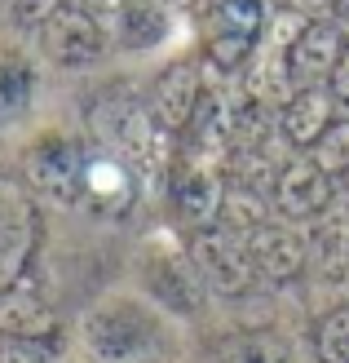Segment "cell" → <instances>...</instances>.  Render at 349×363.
<instances>
[{"instance_id":"6da1fadb","label":"cell","mask_w":349,"mask_h":363,"mask_svg":"<svg viewBox=\"0 0 349 363\" xmlns=\"http://www.w3.org/2000/svg\"><path fill=\"white\" fill-rule=\"evenodd\" d=\"M84 346L98 363H151L168 350L164 319L137 297L98 301L84 319Z\"/></svg>"},{"instance_id":"7a4b0ae2","label":"cell","mask_w":349,"mask_h":363,"mask_svg":"<svg viewBox=\"0 0 349 363\" xmlns=\"http://www.w3.org/2000/svg\"><path fill=\"white\" fill-rule=\"evenodd\" d=\"M88 129H93L98 147L115 151L137 173L159 164L164 133L155 129L151 111H146V94H133V89H124V84L102 89V94L88 102Z\"/></svg>"},{"instance_id":"3957f363","label":"cell","mask_w":349,"mask_h":363,"mask_svg":"<svg viewBox=\"0 0 349 363\" xmlns=\"http://www.w3.org/2000/svg\"><path fill=\"white\" fill-rule=\"evenodd\" d=\"M23 177L0 173V297L23 288L45 244V217Z\"/></svg>"},{"instance_id":"277c9868","label":"cell","mask_w":349,"mask_h":363,"mask_svg":"<svg viewBox=\"0 0 349 363\" xmlns=\"http://www.w3.org/2000/svg\"><path fill=\"white\" fill-rule=\"evenodd\" d=\"M88 142L71 133H40L23 151V182L58 208H84Z\"/></svg>"},{"instance_id":"5b68a950","label":"cell","mask_w":349,"mask_h":363,"mask_svg":"<svg viewBox=\"0 0 349 363\" xmlns=\"http://www.w3.org/2000/svg\"><path fill=\"white\" fill-rule=\"evenodd\" d=\"M186 257L199 270V279H204L208 293L230 297V301L234 297H248L252 288H256V279H261V275H256V266H252V252L244 244V235L230 230L226 222L195 230Z\"/></svg>"},{"instance_id":"8992f818","label":"cell","mask_w":349,"mask_h":363,"mask_svg":"<svg viewBox=\"0 0 349 363\" xmlns=\"http://www.w3.org/2000/svg\"><path fill=\"white\" fill-rule=\"evenodd\" d=\"M40 53L62 67V71H84V67H98L106 58V31H102V18L88 13L80 0H62L53 18L40 27Z\"/></svg>"},{"instance_id":"52a82bcc","label":"cell","mask_w":349,"mask_h":363,"mask_svg":"<svg viewBox=\"0 0 349 363\" xmlns=\"http://www.w3.org/2000/svg\"><path fill=\"white\" fill-rule=\"evenodd\" d=\"M168 199H173V213L190 230L217 226L222 222V208H226V177L217 169V160L186 151L168 173Z\"/></svg>"},{"instance_id":"ba28073f","label":"cell","mask_w":349,"mask_h":363,"mask_svg":"<svg viewBox=\"0 0 349 363\" xmlns=\"http://www.w3.org/2000/svg\"><path fill=\"white\" fill-rule=\"evenodd\" d=\"M270 204L283 222H314V217H327V208L336 204V177H327L309 155L287 160V164L274 169Z\"/></svg>"},{"instance_id":"9c48e42d","label":"cell","mask_w":349,"mask_h":363,"mask_svg":"<svg viewBox=\"0 0 349 363\" xmlns=\"http://www.w3.org/2000/svg\"><path fill=\"white\" fill-rule=\"evenodd\" d=\"M204 102V80H199V62L195 58H181V62H168L151 80L146 89V111H151L155 129L164 138H181L190 129V120Z\"/></svg>"},{"instance_id":"30bf717a","label":"cell","mask_w":349,"mask_h":363,"mask_svg":"<svg viewBox=\"0 0 349 363\" xmlns=\"http://www.w3.org/2000/svg\"><path fill=\"white\" fill-rule=\"evenodd\" d=\"M137 169L128 164V160H120L115 151L106 147H88V169H84V208L98 213V217H128L137 204Z\"/></svg>"},{"instance_id":"8fae6325","label":"cell","mask_w":349,"mask_h":363,"mask_svg":"<svg viewBox=\"0 0 349 363\" xmlns=\"http://www.w3.org/2000/svg\"><path fill=\"white\" fill-rule=\"evenodd\" d=\"M345 45H349V35L332 23V18H305V27L292 35V45L283 49L292 89L327 84V76H332V67L341 62Z\"/></svg>"},{"instance_id":"7c38bea8","label":"cell","mask_w":349,"mask_h":363,"mask_svg":"<svg viewBox=\"0 0 349 363\" xmlns=\"http://www.w3.org/2000/svg\"><path fill=\"white\" fill-rule=\"evenodd\" d=\"M244 244L252 252L256 275L270 284H292L309 266V244L305 235H297L287 222H261L244 235Z\"/></svg>"},{"instance_id":"4fadbf2b","label":"cell","mask_w":349,"mask_h":363,"mask_svg":"<svg viewBox=\"0 0 349 363\" xmlns=\"http://www.w3.org/2000/svg\"><path fill=\"white\" fill-rule=\"evenodd\" d=\"M146 288H151V297L173 315H199L204 311V293H208L204 279H199V270L190 266V257L168 252V248L146 257Z\"/></svg>"},{"instance_id":"5bb4252c","label":"cell","mask_w":349,"mask_h":363,"mask_svg":"<svg viewBox=\"0 0 349 363\" xmlns=\"http://www.w3.org/2000/svg\"><path fill=\"white\" fill-rule=\"evenodd\" d=\"M336 98L327 84H305V89H292L283 98V111H279V133L287 147L309 151L314 142L323 138V129L336 120Z\"/></svg>"},{"instance_id":"9a60e30c","label":"cell","mask_w":349,"mask_h":363,"mask_svg":"<svg viewBox=\"0 0 349 363\" xmlns=\"http://www.w3.org/2000/svg\"><path fill=\"white\" fill-rule=\"evenodd\" d=\"M0 337H9V341H31V346H53V350H58L62 323H58V315H53L45 301L23 297V293L13 288V293L0 297Z\"/></svg>"},{"instance_id":"2e32d148","label":"cell","mask_w":349,"mask_h":363,"mask_svg":"<svg viewBox=\"0 0 349 363\" xmlns=\"http://www.w3.org/2000/svg\"><path fill=\"white\" fill-rule=\"evenodd\" d=\"M173 35V13L164 0H128L115 13V45L128 53H151Z\"/></svg>"},{"instance_id":"e0dca14e","label":"cell","mask_w":349,"mask_h":363,"mask_svg":"<svg viewBox=\"0 0 349 363\" xmlns=\"http://www.w3.org/2000/svg\"><path fill=\"white\" fill-rule=\"evenodd\" d=\"M204 363H297V350H292V341H283L270 328H248V333H230L222 341H212Z\"/></svg>"},{"instance_id":"ac0fdd59","label":"cell","mask_w":349,"mask_h":363,"mask_svg":"<svg viewBox=\"0 0 349 363\" xmlns=\"http://www.w3.org/2000/svg\"><path fill=\"white\" fill-rule=\"evenodd\" d=\"M35 102V62L23 49H0V124H18Z\"/></svg>"},{"instance_id":"d6986e66","label":"cell","mask_w":349,"mask_h":363,"mask_svg":"<svg viewBox=\"0 0 349 363\" xmlns=\"http://www.w3.org/2000/svg\"><path fill=\"white\" fill-rule=\"evenodd\" d=\"M204 18L208 35H248V40H261L270 23L265 0H208Z\"/></svg>"},{"instance_id":"ffe728a7","label":"cell","mask_w":349,"mask_h":363,"mask_svg":"<svg viewBox=\"0 0 349 363\" xmlns=\"http://www.w3.org/2000/svg\"><path fill=\"white\" fill-rule=\"evenodd\" d=\"M305 155L314 160L327 177H349V116H336Z\"/></svg>"},{"instance_id":"44dd1931","label":"cell","mask_w":349,"mask_h":363,"mask_svg":"<svg viewBox=\"0 0 349 363\" xmlns=\"http://www.w3.org/2000/svg\"><path fill=\"white\" fill-rule=\"evenodd\" d=\"M309 257H319L327 275H349V226L345 222H323L314 235H309Z\"/></svg>"},{"instance_id":"7402d4cb","label":"cell","mask_w":349,"mask_h":363,"mask_svg":"<svg viewBox=\"0 0 349 363\" xmlns=\"http://www.w3.org/2000/svg\"><path fill=\"white\" fill-rule=\"evenodd\" d=\"M314 350H319V363H349V306L319 319Z\"/></svg>"},{"instance_id":"603a6c76","label":"cell","mask_w":349,"mask_h":363,"mask_svg":"<svg viewBox=\"0 0 349 363\" xmlns=\"http://www.w3.org/2000/svg\"><path fill=\"white\" fill-rule=\"evenodd\" d=\"M62 0H0V27H9L18 35H40V27L53 18Z\"/></svg>"},{"instance_id":"cb8c5ba5","label":"cell","mask_w":349,"mask_h":363,"mask_svg":"<svg viewBox=\"0 0 349 363\" xmlns=\"http://www.w3.org/2000/svg\"><path fill=\"white\" fill-rule=\"evenodd\" d=\"M0 363H53V346H31V341H0Z\"/></svg>"},{"instance_id":"d4e9b609","label":"cell","mask_w":349,"mask_h":363,"mask_svg":"<svg viewBox=\"0 0 349 363\" xmlns=\"http://www.w3.org/2000/svg\"><path fill=\"white\" fill-rule=\"evenodd\" d=\"M327 89H332L336 106L349 116V45H345V53H341V62L332 67V76H327Z\"/></svg>"},{"instance_id":"484cf974","label":"cell","mask_w":349,"mask_h":363,"mask_svg":"<svg viewBox=\"0 0 349 363\" xmlns=\"http://www.w3.org/2000/svg\"><path fill=\"white\" fill-rule=\"evenodd\" d=\"M283 13H301V18H327L332 0H283Z\"/></svg>"},{"instance_id":"4316f807","label":"cell","mask_w":349,"mask_h":363,"mask_svg":"<svg viewBox=\"0 0 349 363\" xmlns=\"http://www.w3.org/2000/svg\"><path fill=\"white\" fill-rule=\"evenodd\" d=\"M80 5H84L88 13H98V18H115V13L128 5V0H80Z\"/></svg>"},{"instance_id":"83f0119b","label":"cell","mask_w":349,"mask_h":363,"mask_svg":"<svg viewBox=\"0 0 349 363\" xmlns=\"http://www.w3.org/2000/svg\"><path fill=\"white\" fill-rule=\"evenodd\" d=\"M327 18H332V23L349 35V0H332V13H327Z\"/></svg>"},{"instance_id":"f1b7e54d","label":"cell","mask_w":349,"mask_h":363,"mask_svg":"<svg viewBox=\"0 0 349 363\" xmlns=\"http://www.w3.org/2000/svg\"><path fill=\"white\" fill-rule=\"evenodd\" d=\"M168 5H173V9H186V13H204L208 0H168Z\"/></svg>"}]
</instances>
